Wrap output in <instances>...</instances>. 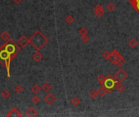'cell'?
Masks as SVG:
<instances>
[{"instance_id": "obj_1", "label": "cell", "mask_w": 139, "mask_h": 117, "mask_svg": "<svg viewBox=\"0 0 139 117\" xmlns=\"http://www.w3.org/2000/svg\"><path fill=\"white\" fill-rule=\"evenodd\" d=\"M48 42V38L40 30H37L30 38V43L37 51H40Z\"/></svg>"}, {"instance_id": "obj_2", "label": "cell", "mask_w": 139, "mask_h": 117, "mask_svg": "<svg viewBox=\"0 0 139 117\" xmlns=\"http://www.w3.org/2000/svg\"><path fill=\"white\" fill-rule=\"evenodd\" d=\"M1 60L4 61V66L7 67V76L10 77V73H9V64L12 60V56L7 51V50L4 47V44L0 47V62Z\"/></svg>"}, {"instance_id": "obj_3", "label": "cell", "mask_w": 139, "mask_h": 117, "mask_svg": "<svg viewBox=\"0 0 139 117\" xmlns=\"http://www.w3.org/2000/svg\"><path fill=\"white\" fill-rule=\"evenodd\" d=\"M116 83H117V80H115L114 76L108 74L106 76V80H105L103 85H104V87L106 89L107 93H112L114 89H115Z\"/></svg>"}, {"instance_id": "obj_4", "label": "cell", "mask_w": 139, "mask_h": 117, "mask_svg": "<svg viewBox=\"0 0 139 117\" xmlns=\"http://www.w3.org/2000/svg\"><path fill=\"white\" fill-rule=\"evenodd\" d=\"M4 47H5L7 51L11 55L12 60L16 55V54L20 51V48L17 47L16 44L14 42H12V40L7 42L6 43H4Z\"/></svg>"}, {"instance_id": "obj_5", "label": "cell", "mask_w": 139, "mask_h": 117, "mask_svg": "<svg viewBox=\"0 0 139 117\" xmlns=\"http://www.w3.org/2000/svg\"><path fill=\"white\" fill-rule=\"evenodd\" d=\"M114 77L119 82L122 83L125 80L128 78V74L123 68H119L115 72L114 74Z\"/></svg>"}, {"instance_id": "obj_6", "label": "cell", "mask_w": 139, "mask_h": 117, "mask_svg": "<svg viewBox=\"0 0 139 117\" xmlns=\"http://www.w3.org/2000/svg\"><path fill=\"white\" fill-rule=\"evenodd\" d=\"M120 58H123V56L120 55L119 52L117 50H113V51H112V52L110 53V58H109V60L112 63V64H114L116 61L120 60Z\"/></svg>"}, {"instance_id": "obj_7", "label": "cell", "mask_w": 139, "mask_h": 117, "mask_svg": "<svg viewBox=\"0 0 139 117\" xmlns=\"http://www.w3.org/2000/svg\"><path fill=\"white\" fill-rule=\"evenodd\" d=\"M17 43H18V45L21 48H25L30 44V38H27L25 35H22V36H21V38L18 39Z\"/></svg>"}, {"instance_id": "obj_8", "label": "cell", "mask_w": 139, "mask_h": 117, "mask_svg": "<svg viewBox=\"0 0 139 117\" xmlns=\"http://www.w3.org/2000/svg\"><path fill=\"white\" fill-rule=\"evenodd\" d=\"M94 13H95V15L98 18H101L104 16L105 11H104V9H103V7L101 4H97V5L95 6V7H94Z\"/></svg>"}, {"instance_id": "obj_9", "label": "cell", "mask_w": 139, "mask_h": 117, "mask_svg": "<svg viewBox=\"0 0 139 117\" xmlns=\"http://www.w3.org/2000/svg\"><path fill=\"white\" fill-rule=\"evenodd\" d=\"M56 100H57V98H56V97L53 95L52 93H48L47 95L44 97V101H45V102L47 103L48 105H52V104H53L55 102H56Z\"/></svg>"}, {"instance_id": "obj_10", "label": "cell", "mask_w": 139, "mask_h": 117, "mask_svg": "<svg viewBox=\"0 0 139 117\" xmlns=\"http://www.w3.org/2000/svg\"><path fill=\"white\" fill-rule=\"evenodd\" d=\"M25 115L29 117H34V116L38 115V111H36V109H34L33 107H30L29 108L26 110Z\"/></svg>"}, {"instance_id": "obj_11", "label": "cell", "mask_w": 139, "mask_h": 117, "mask_svg": "<svg viewBox=\"0 0 139 117\" xmlns=\"http://www.w3.org/2000/svg\"><path fill=\"white\" fill-rule=\"evenodd\" d=\"M32 58L35 61V62H40V61H42L43 60V56L41 53L39 52V51H36V52H34L33 55H32Z\"/></svg>"}, {"instance_id": "obj_12", "label": "cell", "mask_w": 139, "mask_h": 117, "mask_svg": "<svg viewBox=\"0 0 139 117\" xmlns=\"http://www.w3.org/2000/svg\"><path fill=\"white\" fill-rule=\"evenodd\" d=\"M7 117H9V116H20V117H21L22 116V115L20 113V111L17 110L16 108H12L8 113L7 114Z\"/></svg>"}, {"instance_id": "obj_13", "label": "cell", "mask_w": 139, "mask_h": 117, "mask_svg": "<svg viewBox=\"0 0 139 117\" xmlns=\"http://www.w3.org/2000/svg\"><path fill=\"white\" fill-rule=\"evenodd\" d=\"M128 1L133 6L134 10L139 14V0H128Z\"/></svg>"}, {"instance_id": "obj_14", "label": "cell", "mask_w": 139, "mask_h": 117, "mask_svg": "<svg viewBox=\"0 0 139 117\" xmlns=\"http://www.w3.org/2000/svg\"><path fill=\"white\" fill-rule=\"evenodd\" d=\"M138 46V42L135 38H131L128 41V46L131 49H135Z\"/></svg>"}, {"instance_id": "obj_15", "label": "cell", "mask_w": 139, "mask_h": 117, "mask_svg": "<svg viewBox=\"0 0 139 117\" xmlns=\"http://www.w3.org/2000/svg\"><path fill=\"white\" fill-rule=\"evenodd\" d=\"M97 93L100 97H104L107 93V90H106V89L104 87V85H101V87L97 89Z\"/></svg>"}, {"instance_id": "obj_16", "label": "cell", "mask_w": 139, "mask_h": 117, "mask_svg": "<svg viewBox=\"0 0 139 117\" xmlns=\"http://www.w3.org/2000/svg\"><path fill=\"white\" fill-rule=\"evenodd\" d=\"M0 38H1V39L3 40L5 42L10 41V35L7 32H6V31H4V32H3L1 33V35H0Z\"/></svg>"}, {"instance_id": "obj_17", "label": "cell", "mask_w": 139, "mask_h": 117, "mask_svg": "<svg viewBox=\"0 0 139 117\" xmlns=\"http://www.w3.org/2000/svg\"><path fill=\"white\" fill-rule=\"evenodd\" d=\"M52 89V85L50 83H48V82H45V83H43L42 85V89L44 91V92H48V91H50V89Z\"/></svg>"}, {"instance_id": "obj_18", "label": "cell", "mask_w": 139, "mask_h": 117, "mask_svg": "<svg viewBox=\"0 0 139 117\" xmlns=\"http://www.w3.org/2000/svg\"><path fill=\"white\" fill-rule=\"evenodd\" d=\"M71 105L74 106V107H78L80 105V103H81V101L80 99L78 98V97H75L72 98V100H71Z\"/></svg>"}, {"instance_id": "obj_19", "label": "cell", "mask_w": 139, "mask_h": 117, "mask_svg": "<svg viewBox=\"0 0 139 117\" xmlns=\"http://www.w3.org/2000/svg\"><path fill=\"white\" fill-rule=\"evenodd\" d=\"M115 89L118 92L122 93V92H124V90L125 89V87L124 86V85L121 84V82L117 81V83H116V85H115Z\"/></svg>"}, {"instance_id": "obj_20", "label": "cell", "mask_w": 139, "mask_h": 117, "mask_svg": "<svg viewBox=\"0 0 139 117\" xmlns=\"http://www.w3.org/2000/svg\"><path fill=\"white\" fill-rule=\"evenodd\" d=\"M74 21H75V18L71 16V15H68L66 18H65V22L66 24H68V25H71V24H73L74 23Z\"/></svg>"}, {"instance_id": "obj_21", "label": "cell", "mask_w": 139, "mask_h": 117, "mask_svg": "<svg viewBox=\"0 0 139 117\" xmlns=\"http://www.w3.org/2000/svg\"><path fill=\"white\" fill-rule=\"evenodd\" d=\"M41 89L42 88H40L39 87V85H34L33 86H32V88H31V91H32L34 93H35V94H38L39 92H40V90H41Z\"/></svg>"}, {"instance_id": "obj_22", "label": "cell", "mask_w": 139, "mask_h": 117, "mask_svg": "<svg viewBox=\"0 0 139 117\" xmlns=\"http://www.w3.org/2000/svg\"><path fill=\"white\" fill-rule=\"evenodd\" d=\"M11 96V92L8 91L7 89H4V90L2 92V97L5 99H8Z\"/></svg>"}, {"instance_id": "obj_23", "label": "cell", "mask_w": 139, "mask_h": 117, "mask_svg": "<svg viewBox=\"0 0 139 117\" xmlns=\"http://www.w3.org/2000/svg\"><path fill=\"white\" fill-rule=\"evenodd\" d=\"M97 81L101 84V85H103V84H104V81H105V80H106V76L103 75V74H100V75L97 77Z\"/></svg>"}, {"instance_id": "obj_24", "label": "cell", "mask_w": 139, "mask_h": 117, "mask_svg": "<svg viewBox=\"0 0 139 117\" xmlns=\"http://www.w3.org/2000/svg\"><path fill=\"white\" fill-rule=\"evenodd\" d=\"M115 8H116L115 5L114 3H109L108 4H107V6H106V9L109 11H113Z\"/></svg>"}, {"instance_id": "obj_25", "label": "cell", "mask_w": 139, "mask_h": 117, "mask_svg": "<svg viewBox=\"0 0 139 117\" xmlns=\"http://www.w3.org/2000/svg\"><path fill=\"white\" fill-rule=\"evenodd\" d=\"M79 33L80 36L88 35V29H86L85 28H84V27H82V28H80V29H79Z\"/></svg>"}, {"instance_id": "obj_26", "label": "cell", "mask_w": 139, "mask_h": 117, "mask_svg": "<svg viewBox=\"0 0 139 117\" xmlns=\"http://www.w3.org/2000/svg\"><path fill=\"white\" fill-rule=\"evenodd\" d=\"M97 95H98L97 91V90H94V89L91 90L90 93H89V96H90V98H92V99H96L97 97Z\"/></svg>"}, {"instance_id": "obj_27", "label": "cell", "mask_w": 139, "mask_h": 117, "mask_svg": "<svg viewBox=\"0 0 139 117\" xmlns=\"http://www.w3.org/2000/svg\"><path fill=\"white\" fill-rule=\"evenodd\" d=\"M14 89H15V92L21 93L22 91H23V87H22L21 85H16V87L14 88Z\"/></svg>"}, {"instance_id": "obj_28", "label": "cell", "mask_w": 139, "mask_h": 117, "mask_svg": "<svg viewBox=\"0 0 139 117\" xmlns=\"http://www.w3.org/2000/svg\"><path fill=\"white\" fill-rule=\"evenodd\" d=\"M124 63H125V60L123 58H120V60H117L114 64L116 65V66H119V67H120V66H122V65L124 64Z\"/></svg>"}, {"instance_id": "obj_29", "label": "cell", "mask_w": 139, "mask_h": 117, "mask_svg": "<svg viewBox=\"0 0 139 117\" xmlns=\"http://www.w3.org/2000/svg\"><path fill=\"white\" fill-rule=\"evenodd\" d=\"M110 53L109 51H104L102 53V58H105V60H109V58H110Z\"/></svg>"}, {"instance_id": "obj_30", "label": "cell", "mask_w": 139, "mask_h": 117, "mask_svg": "<svg viewBox=\"0 0 139 117\" xmlns=\"http://www.w3.org/2000/svg\"><path fill=\"white\" fill-rule=\"evenodd\" d=\"M32 102L34 103H35V104H38V103H39V102H40V98L38 95H34L32 98Z\"/></svg>"}, {"instance_id": "obj_31", "label": "cell", "mask_w": 139, "mask_h": 117, "mask_svg": "<svg viewBox=\"0 0 139 117\" xmlns=\"http://www.w3.org/2000/svg\"><path fill=\"white\" fill-rule=\"evenodd\" d=\"M89 37L88 35H84V36H81V40H82V42H84V43H87V42H88V41H89Z\"/></svg>"}, {"instance_id": "obj_32", "label": "cell", "mask_w": 139, "mask_h": 117, "mask_svg": "<svg viewBox=\"0 0 139 117\" xmlns=\"http://www.w3.org/2000/svg\"><path fill=\"white\" fill-rule=\"evenodd\" d=\"M13 2H14L15 3H16V4H19V3H21L23 0H12Z\"/></svg>"}]
</instances>
